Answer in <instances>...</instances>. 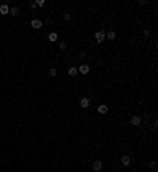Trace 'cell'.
Returning <instances> with one entry per match:
<instances>
[{"label":"cell","instance_id":"2e32d148","mask_svg":"<svg viewBox=\"0 0 158 172\" xmlns=\"http://www.w3.org/2000/svg\"><path fill=\"white\" fill-rule=\"evenodd\" d=\"M57 74V70H55V68H51L49 70V76H55Z\"/></svg>","mask_w":158,"mask_h":172},{"label":"cell","instance_id":"5b68a950","mask_svg":"<svg viewBox=\"0 0 158 172\" xmlns=\"http://www.w3.org/2000/svg\"><path fill=\"white\" fill-rule=\"evenodd\" d=\"M89 106H90V100H89L87 96H84L82 100H81V107H82V109H87Z\"/></svg>","mask_w":158,"mask_h":172},{"label":"cell","instance_id":"6da1fadb","mask_svg":"<svg viewBox=\"0 0 158 172\" xmlns=\"http://www.w3.org/2000/svg\"><path fill=\"white\" fill-rule=\"evenodd\" d=\"M104 38H106V32H104V30H98V32L95 33V40H96L98 43L104 41Z\"/></svg>","mask_w":158,"mask_h":172},{"label":"cell","instance_id":"e0dca14e","mask_svg":"<svg viewBox=\"0 0 158 172\" xmlns=\"http://www.w3.org/2000/svg\"><path fill=\"white\" fill-rule=\"evenodd\" d=\"M36 6H43V5H44V0H36Z\"/></svg>","mask_w":158,"mask_h":172},{"label":"cell","instance_id":"3957f363","mask_svg":"<svg viewBox=\"0 0 158 172\" xmlns=\"http://www.w3.org/2000/svg\"><path fill=\"white\" fill-rule=\"evenodd\" d=\"M30 25L33 29H41L43 27V21H40V19H33L32 22H30Z\"/></svg>","mask_w":158,"mask_h":172},{"label":"cell","instance_id":"8992f818","mask_svg":"<svg viewBox=\"0 0 158 172\" xmlns=\"http://www.w3.org/2000/svg\"><path fill=\"white\" fill-rule=\"evenodd\" d=\"M93 171H95V172H100L101 171V167H103V163H101L100 160H98V161H95V163H93Z\"/></svg>","mask_w":158,"mask_h":172},{"label":"cell","instance_id":"ba28073f","mask_svg":"<svg viewBox=\"0 0 158 172\" xmlns=\"http://www.w3.org/2000/svg\"><path fill=\"white\" fill-rule=\"evenodd\" d=\"M130 123L133 125V126H138V125H141V117H138V115H134V117H131Z\"/></svg>","mask_w":158,"mask_h":172},{"label":"cell","instance_id":"8fae6325","mask_svg":"<svg viewBox=\"0 0 158 172\" xmlns=\"http://www.w3.org/2000/svg\"><path fill=\"white\" fill-rule=\"evenodd\" d=\"M130 163H131V158L128 156V155H125V156H122V164H123V166H128Z\"/></svg>","mask_w":158,"mask_h":172},{"label":"cell","instance_id":"ac0fdd59","mask_svg":"<svg viewBox=\"0 0 158 172\" xmlns=\"http://www.w3.org/2000/svg\"><path fill=\"white\" fill-rule=\"evenodd\" d=\"M60 49H62V51H65V49H66V43H65V41H62V43H60Z\"/></svg>","mask_w":158,"mask_h":172},{"label":"cell","instance_id":"277c9868","mask_svg":"<svg viewBox=\"0 0 158 172\" xmlns=\"http://www.w3.org/2000/svg\"><path fill=\"white\" fill-rule=\"evenodd\" d=\"M89 71H90V66L85 65V63H84V65H81V66L78 68V73H82V74H87Z\"/></svg>","mask_w":158,"mask_h":172},{"label":"cell","instance_id":"ffe728a7","mask_svg":"<svg viewBox=\"0 0 158 172\" xmlns=\"http://www.w3.org/2000/svg\"><path fill=\"white\" fill-rule=\"evenodd\" d=\"M30 8H32V10H35V8H36V3H35V2H30Z\"/></svg>","mask_w":158,"mask_h":172},{"label":"cell","instance_id":"30bf717a","mask_svg":"<svg viewBox=\"0 0 158 172\" xmlns=\"http://www.w3.org/2000/svg\"><path fill=\"white\" fill-rule=\"evenodd\" d=\"M108 112V106L106 104H100L98 106V114H106Z\"/></svg>","mask_w":158,"mask_h":172},{"label":"cell","instance_id":"9a60e30c","mask_svg":"<svg viewBox=\"0 0 158 172\" xmlns=\"http://www.w3.org/2000/svg\"><path fill=\"white\" fill-rule=\"evenodd\" d=\"M70 19H71V14H68V13H65V14H63V21H65V22H68Z\"/></svg>","mask_w":158,"mask_h":172},{"label":"cell","instance_id":"7402d4cb","mask_svg":"<svg viewBox=\"0 0 158 172\" xmlns=\"http://www.w3.org/2000/svg\"><path fill=\"white\" fill-rule=\"evenodd\" d=\"M85 172H89V171H85Z\"/></svg>","mask_w":158,"mask_h":172},{"label":"cell","instance_id":"44dd1931","mask_svg":"<svg viewBox=\"0 0 158 172\" xmlns=\"http://www.w3.org/2000/svg\"><path fill=\"white\" fill-rule=\"evenodd\" d=\"M153 128H158V120H157V118L153 120Z\"/></svg>","mask_w":158,"mask_h":172},{"label":"cell","instance_id":"5bb4252c","mask_svg":"<svg viewBox=\"0 0 158 172\" xmlns=\"http://www.w3.org/2000/svg\"><path fill=\"white\" fill-rule=\"evenodd\" d=\"M149 167H150V169H155V167H157V163L153 161V160H150V161H149Z\"/></svg>","mask_w":158,"mask_h":172},{"label":"cell","instance_id":"7c38bea8","mask_svg":"<svg viewBox=\"0 0 158 172\" xmlns=\"http://www.w3.org/2000/svg\"><path fill=\"white\" fill-rule=\"evenodd\" d=\"M68 74H70V76H76V74H78V68H76V66H70V68H68Z\"/></svg>","mask_w":158,"mask_h":172},{"label":"cell","instance_id":"52a82bcc","mask_svg":"<svg viewBox=\"0 0 158 172\" xmlns=\"http://www.w3.org/2000/svg\"><path fill=\"white\" fill-rule=\"evenodd\" d=\"M10 13H11V16H14V18H16V16H19L21 8H19V6H11V8H10Z\"/></svg>","mask_w":158,"mask_h":172},{"label":"cell","instance_id":"7a4b0ae2","mask_svg":"<svg viewBox=\"0 0 158 172\" xmlns=\"http://www.w3.org/2000/svg\"><path fill=\"white\" fill-rule=\"evenodd\" d=\"M8 13H10V5H8V3H2V5H0V14H8Z\"/></svg>","mask_w":158,"mask_h":172},{"label":"cell","instance_id":"9c48e42d","mask_svg":"<svg viewBox=\"0 0 158 172\" xmlns=\"http://www.w3.org/2000/svg\"><path fill=\"white\" fill-rule=\"evenodd\" d=\"M57 38H59V35L55 32H51L49 35H48V40L51 41V43H54V41H57Z\"/></svg>","mask_w":158,"mask_h":172},{"label":"cell","instance_id":"d6986e66","mask_svg":"<svg viewBox=\"0 0 158 172\" xmlns=\"http://www.w3.org/2000/svg\"><path fill=\"white\" fill-rule=\"evenodd\" d=\"M79 58H81V60L85 58V52H84V51H81V52H79Z\"/></svg>","mask_w":158,"mask_h":172},{"label":"cell","instance_id":"4fadbf2b","mask_svg":"<svg viewBox=\"0 0 158 172\" xmlns=\"http://www.w3.org/2000/svg\"><path fill=\"white\" fill-rule=\"evenodd\" d=\"M106 38H108V40H116V32H112V30H111V32H106Z\"/></svg>","mask_w":158,"mask_h":172}]
</instances>
